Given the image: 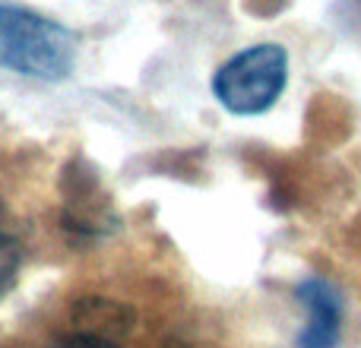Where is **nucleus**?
Instances as JSON below:
<instances>
[{"mask_svg":"<svg viewBox=\"0 0 361 348\" xmlns=\"http://www.w3.org/2000/svg\"><path fill=\"white\" fill-rule=\"evenodd\" d=\"M19 263H23V247H19L16 231H6L0 235V298L13 288L19 273Z\"/></svg>","mask_w":361,"mask_h":348,"instance_id":"nucleus-4","label":"nucleus"},{"mask_svg":"<svg viewBox=\"0 0 361 348\" xmlns=\"http://www.w3.org/2000/svg\"><path fill=\"white\" fill-rule=\"evenodd\" d=\"M73 35L54 19L0 4V67L35 80H63L73 67Z\"/></svg>","mask_w":361,"mask_h":348,"instance_id":"nucleus-1","label":"nucleus"},{"mask_svg":"<svg viewBox=\"0 0 361 348\" xmlns=\"http://www.w3.org/2000/svg\"><path fill=\"white\" fill-rule=\"evenodd\" d=\"M6 231H13V225H10V216H6L4 199H0V235H6Z\"/></svg>","mask_w":361,"mask_h":348,"instance_id":"nucleus-6","label":"nucleus"},{"mask_svg":"<svg viewBox=\"0 0 361 348\" xmlns=\"http://www.w3.org/2000/svg\"><path fill=\"white\" fill-rule=\"evenodd\" d=\"M301 307H305V326L298 333V348H336L339 326H343V301L336 288L320 275H307L298 288Z\"/></svg>","mask_w":361,"mask_h":348,"instance_id":"nucleus-3","label":"nucleus"},{"mask_svg":"<svg viewBox=\"0 0 361 348\" xmlns=\"http://www.w3.org/2000/svg\"><path fill=\"white\" fill-rule=\"evenodd\" d=\"M288 82V54L282 44L263 42L238 51L212 76V92L231 114H263L276 105Z\"/></svg>","mask_w":361,"mask_h":348,"instance_id":"nucleus-2","label":"nucleus"},{"mask_svg":"<svg viewBox=\"0 0 361 348\" xmlns=\"http://www.w3.org/2000/svg\"><path fill=\"white\" fill-rule=\"evenodd\" d=\"M51 348H118V345L108 342L105 336H95V333H80V336H70Z\"/></svg>","mask_w":361,"mask_h":348,"instance_id":"nucleus-5","label":"nucleus"}]
</instances>
